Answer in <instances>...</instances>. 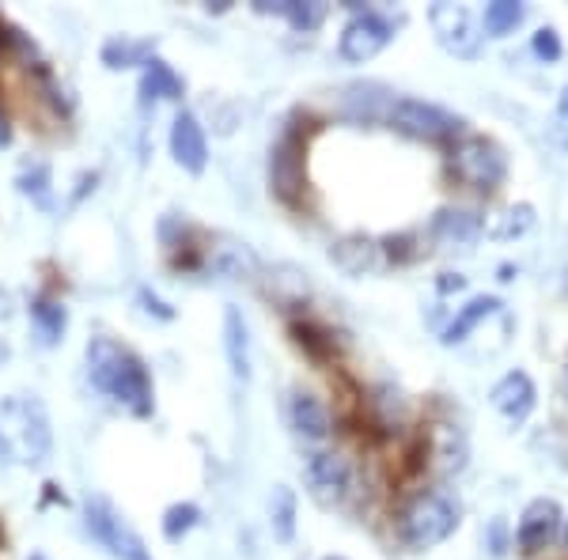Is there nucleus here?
I'll return each mask as SVG.
<instances>
[{
	"instance_id": "1",
	"label": "nucleus",
	"mask_w": 568,
	"mask_h": 560,
	"mask_svg": "<svg viewBox=\"0 0 568 560\" xmlns=\"http://www.w3.org/2000/svg\"><path fill=\"white\" fill-rule=\"evenodd\" d=\"M84 356H88L91 383H95L106 398L125 406L133 417H152V409H155L152 375L133 348H125L122 342H114V337H91Z\"/></svg>"
},
{
	"instance_id": "2",
	"label": "nucleus",
	"mask_w": 568,
	"mask_h": 560,
	"mask_svg": "<svg viewBox=\"0 0 568 560\" xmlns=\"http://www.w3.org/2000/svg\"><path fill=\"white\" fill-rule=\"evenodd\" d=\"M0 431H4L12 455L23 462H45L53 451L50 413L34 394H12L0 401Z\"/></svg>"
},
{
	"instance_id": "3",
	"label": "nucleus",
	"mask_w": 568,
	"mask_h": 560,
	"mask_svg": "<svg viewBox=\"0 0 568 560\" xmlns=\"http://www.w3.org/2000/svg\"><path fill=\"white\" fill-rule=\"evenodd\" d=\"M455 527H459V508L444 492H417L398 516V538L417 553L447 541L455 534Z\"/></svg>"
},
{
	"instance_id": "4",
	"label": "nucleus",
	"mask_w": 568,
	"mask_h": 560,
	"mask_svg": "<svg viewBox=\"0 0 568 560\" xmlns=\"http://www.w3.org/2000/svg\"><path fill=\"white\" fill-rule=\"evenodd\" d=\"M452 174L470 190H481V194H493V190L504 186L508 179V152L500 149L493 136H478V133H463L459 141L452 144Z\"/></svg>"
},
{
	"instance_id": "5",
	"label": "nucleus",
	"mask_w": 568,
	"mask_h": 560,
	"mask_svg": "<svg viewBox=\"0 0 568 560\" xmlns=\"http://www.w3.org/2000/svg\"><path fill=\"white\" fill-rule=\"evenodd\" d=\"M387 125L414 141H428V144H455L463 136V122L452 114V110L425 103V99H394L387 110Z\"/></svg>"
},
{
	"instance_id": "6",
	"label": "nucleus",
	"mask_w": 568,
	"mask_h": 560,
	"mask_svg": "<svg viewBox=\"0 0 568 560\" xmlns=\"http://www.w3.org/2000/svg\"><path fill=\"white\" fill-rule=\"evenodd\" d=\"M84 527L114 560H152V549L144 546V538L136 534L130 519L110 500H103V496H88L84 500Z\"/></svg>"
},
{
	"instance_id": "7",
	"label": "nucleus",
	"mask_w": 568,
	"mask_h": 560,
	"mask_svg": "<svg viewBox=\"0 0 568 560\" xmlns=\"http://www.w3.org/2000/svg\"><path fill=\"white\" fill-rule=\"evenodd\" d=\"M428 23H433L436 42L444 45L452 58H459V61L481 58L485 31H481V20H478V12H474V8H466V4H433V8H428Z\"/></svg>"
},
{
	"instance_id": "8",
	"label": "nucleus",
	"mask_w": 568,
	"mask_h": 560,
	"mask_svg": "<svg viewBox=\"0 0 568 560\" xmlns=\"http://www.w3.org/2000/svg\"><path fill=\"white\" fill-rule=\"evenodd\" d=\"M270 186L284 205L296 208L307 190V163H304V133L300 125H284L270 152Z\"/></svg>"
},
{
	"instance_id": "9",
	"label": "nucleus",
	"mask_w": 568,
	"mask_h": 560,
	"mask_svg": "<svg viewBox=\"0 0 568 560\" xmlns=\"http://www.w3.org/2000/svg\"><path fill=\"white\" fill-rule=\"evenodd\" d=\"M304 485L318 508H342L353 492V470L342 455L315 451L304 458Z\"/></svg>"
},
{
	"instance_id": "10",
	"label": "nucleus",
	"mask_w": 568,
	"mask_h": 560,
	"mask_svg": "<svg viewBox=\"0 0 568 560\" xmlns=\"http://www.w3.org/2000/svg\"><path fill=\"white\" fill-rule=\"evenodd\" d=\"M394 39V23L387 16L379 12H356L349 23H345L342 39H337V53H342L349 65H364V61H372L375 53H383Z\"/></svg>"
},
{
	"instance_id": "11",
	"label": "nucleus",
	"mask_w": 568,
	"mask_h": 560,
	"mask_svg": "<svg viewBox=\"0 0 568 560\" xmlns=\"http://www.w3.org/2000/svg\"><path fill=\"white\" fill-rule=\"evenodd\" d=\"M561 503L549 500V496H538V500H530L524 508V516H519V527H516V541L519 549H524L527 557L542 553V549L554 546L557 538H561Z\"/></svg>"
},
{
	"instance_id": "12",
	"label": "nucleus",
	"mask_w": 568,
	"mask_h": 560,
	"mask_svg": "<svg viewBox=\"0 0 568 560\" xmlns=\"http://www.w3.org/2000/svg\"><path fill=\"white\" fill-rule=\"evenodd\" d=\"M171 155H175V163L182 171L190 174H201L209 167V141H205V130H201V122L190 110H182L175 118V125H171Z\"/></svg>"
},
{
	"instance_id": "13",
	"label": "nucleus",
	"mask_w": 568,
	"mask_h": 560,
	"mask_svg": "<svg viewBox=\"0 0 568 560\" xmlns=\"http://www.w3.org/2000/svg\"><path fill=\"white\" fill-rule=\"evenodd\" d=\"M329 262L349 277H372L383 269V246L368 235H342L329 246Z\"/></svg>"
},
{
	"instance_id": "14",
	"label": "nucleus",
	"mask_w": 568,
	"mask_h": 560,
	"mask_svg": "<svg viewBox=\"0 0 568 560\" xmlns=\"http://www.w3.org/2000/svg\"><path fill=\"white\" fill-rule=\"evenodd\" d=\"M489 398H493V409H497L504 420L519 425V420H527L530 413H535L538 390H535V379H530L527 371H508L497 387H493Z\"/></svg>"
},
{
	"instance_id": "15",
	"label": "nucleus",
	"mask_w": 568,
	"mask_h": 560,
	"mask_svg": "<svg viewBox=\"0 0 568 560\" xmlns=\"http://www.w3.org/2000/svg\"><path fill=\"white\" fill-rule=\"evenodd\" d=\"M288 425H292V431H296L300 439H307V444H323L329 431H334L329 409L307 390H296L288 398Z\"/></svg>"
},
{
	"instance_id": "16",
	"label": "nucleus",
	"mask_w": 568,
	"mask_h": 560,
	"mask_svg": "<svg viewBox=\"0 0 568 560\" xmlns=\"http://www.w3.org/2000/svg\"><path fill=\"white\" fill-rule=\"evenodd\" d=\"M485 232V220L474 208H439L433 220V238L444 246H470Z\"/></svg>"
},
{
	"instance_id": "17",
	"label": "nucleus",
	"mask_w": 568,
	"mask_h": 560,
	"mask_svg": "<svg viewBox=\"0 0 568 560\" xmlns=\"http://www.w3.org/2000/svg\"><path fill=\"white\" fill-rule=\"evenodd\" d=\"M224 353L227 364H232L235 379H251V329H246V318L240 315V307L224 310Z\"/></svg>"
},
{
	"instance_id": "18",
	"label": "nucleus",
	"mask_w": 568,
	"mask_h": 560,
	"mask_svg": "<svg viewBox=\"0 0 568 560\" xmlns=\"http://www.w3.org/2000/svg\"><path fill=\"white\" fill-rule=\"evenodd\" d=\"M254 8H258L262 16H281V20H288L296 31H315L329 12V4H323V0H258Z\"/></svg>"
},
{
	"instance_id": "19",
	"label": "nucleus",
	"mask_w": 568,
	"mask_h": 560,
	"mask_svg": "<svg viewBox=\"0 0 568 560\" xmlns=\"http://www.w3.org/2000/svg\"><path fill=\"white\" fill-rule=\"evenodd\" d=\"M428 455H433V470L459 474L466 466V439L452 425H436L428 431Z\"/></svg>"
},
{
	"instance_id": "20",
	"label": "nucleus",
	"mask_w": 568,
	"mask_h": 560,
	"mask_svg": "<svg viewBox=\"0 0 568 560\" xmlns=\"http://www.w3.org/2000/svg\"><path fill=\"white\" fill-rule=\"evenodd\" d=\"M213 269L224 273V277H235V281H251V277H258L262 262L246 243L227 238L224 246H213Z\"/></svg>"
},
{
	"instance_id": "21",
	"label": "nucleus",
	"mask_w": 568,
	"mask_h": 560,
	"mask_svg": "<svg viewBox=\"0 0 568 560\" xmlns=\"http://www.w3.org/2000/svg\"><path fill=\"white\" fill-rule=\"evenodd\" d=\"M497 310H500L497 296H474L466 307H459V315L452 318V326L444 329V345H463L466 337H470L489 315H497Z\"/></svg>"
},
{
	"instance_id": "22",
	"label": "nucleus",
	"mask_w": 568,
	"mask_h": 560,
	"mask_svg": "<svg viewBox=\"0 0 568 560\" xmlns=\"http://www.w3.org/2000/svg\"><path fill=\"white\" fill-rule=\"evenodd\" d=\"M394 103V95H387L375 84H356L345 91V110L356 118V122H387V110Z\"/></svg>"
},
{
	"instance_id": "23",
	"label": "nucleus",
	"mask_w": 568,
	"mask_h": 560,
	"mask_svg": "<svg viewBox=\"0 0 568 560\" xmlns=\"http://www.w3.org/2000/svg\"><path fill=\"white\" fill-rule=\"evenodd\" d=\"M141 99L144 103H160V99H182V77L168 61L152 58L144 65V77H141Z\"/></svg>"
},
{
	"instance_id": "24",
	"label": "nucleus",
	"mask_w": 568,
	"mask_h": 560,
	"mask_svg": "<svg viewBox=\"0 0 568 560\" xmlns=\"http://www.w3.org/2000/svg\"><path fill=\"white\" fill-rule=\"evenodd\" d=\"M155 42L152 39H130V34H118L103 45V65L106 69H133V65H149Z\"/></svg>"
},
{
	"instance_id": "25",
	"label": "nucleus",
	"mask_w": 568,
	"mask_h": 560,
	"mask_svg": "<svg viewBox=\"0 0 568 560\" xmlns=\"http://www.w3.org/2000/svg\"><path fill=\"white\" fill-rule=\"evenodd\" d=\"M31 318H34V326H39V334H42L45 345H58L61 337H65V329H69L65 303L53 299V296H39V299H34L31 303Z\"/></svg>"
},
{
	"instance_id": "26",
	"label": "nucleus",
	"mask_w": 568,
	"mask_h": 560,
	"mask_svg": "<svg viewBox=\"0 0 568 560\" xmlns=\"http://www.w3.org/2000/svg\"><path fill=\"white\" fill-rule=\"evenodd\" d=\"M530 224H535V208H530V205H511V208H504V213H497L489 224H485V235L508 243V238L527 235Z\"/></svg>"
},
{
	"instance_id": "27",
	"label": "nucleus",
	"mask_w": 568,
	"mask_h": 560,
	"mask_svg": "<svg viewBox=\"0 0 568 560\" xmlns=\"http://www.w3.org/2000/svg\"><path fill=\"white\" fill-rule=\"evenodd\" d=\"M524 4H516V0H493V4H485V16H481V31L493 34V39H500V34H511L519 23H524Z\"/></svg>"
},
{
	"instance_id": "28",
	"label": "nucleus",
	"mask_w": 568,
	"mask_h": 560,
	"mask_svg": "<svg viewBox=\"0 0 568 560\" xmlns=\"http://www.w3.org/2000/svg\"><path fill=\"white\" fill-rule=\"evenodd\" d=\"M270 511H273V534L281 541H292V534H296V496H292V489L277 485V489H273Z\"/></svg>"
},
{
	"instance_id": "29",
	"label": "nucleus",
	"mask_w": 568,
	"mask_h": 560,
	"mask_svg": "<svg viewBox=\"0 0 568 560\" xmlns=\"http://www.w3.org/2000/svg\"><path fill=\"white\" fill-rule=\"evenodd\" d=\"M201 522V508L197 503H171L163 511V538L168 541H182Z\"/></svg>"
},
{
	"instance_id": "30",
	"label": "nucleus",
	"mask_w": 568,
	"mask_h": 560,
	"mask_svg": "<svg viewBox=\"0 0 568 560\" xmlns=\"http://www.w3.org/2000/svg\"><path fill=\"white\" fill-rule=\"evenodd\" d=\"M20 194L23 197H31L34 205H42V208H50V167L45 163H27V167L20 171Z\"/></svg>"
},
{
	"instance_id": "31",
	"label": "nucleus",
	"mask_w": 568,
	"mask_h": 560,
	"mask_svg": "<svg viewBox=\"0 0 568 560\" xmlns=\"http://www.w3.org/2000/svg\"><path fill=\"white\" fill-rule=\"evenodd\" d=\"M535 53L542 61H557V58H561V39H557L554 27H542V31L535 34Z\"/></svg>"
},
{
	"instance_id": "32",
	"label": "nucleus",
	"mask_w": 568,
	"mask_h": 560,
	"mask_svg": "<svg viewBox=\"0 0 568 560\" xmlns=\"http://www.w3.org/2000/svg\"><path fill=\"white\" fill-rule=\"evenodd\" d=\"M136 299H141L144 315H155V318H163V323H171V318H175V310H171L168 303H163L160 296H155L152 288H141V292H136Z\"/></svg>"
},
{
	"instance_id": "33",
	"label": "nucleus",
	"mask_w": 568,
	"mask_h": 560,
	"mask_svg": "<svg viewBox=\"0 0 568 560\" xmlns=\"http://www.w3.org/2000/svg\"><path fill=\"white\" fill-rule=\"evenodd\" d=\"M459 292V288H466V277H459V273H444V281H439V292Z\"/></svg>"
},
{
	"instance_id": "34",
	"label": "nucleus",
	"mask_w": 568,
	"mask_h": 560,
	"mask_svg": "<svg viewBox=\"0 0 568 560\" xmlns=\"http://www.w3.org/2000/svg\"><path fill=\"white\" fill-rule=\"evenodd\" d=\"M8 141H12V125H8V118L0 114V149H4Z\"/></svg>"
},
{
	"instance_id": "35",
	"label": "nucleus",
	"mask_w": 568,
	"mask_h": 560,
	"mask_svg": "<svg viewBox=\"0 0 568 560\" xmlns=\"http://www.w3.org/2000/svg\"><path fill=\"white\" fill-rule=\"evenodd\" d=\"M12 447H8V439H4V431H0V462H12Z\"/></svg>"
},
{
	"instance_id": "36",
	"label": "nucleus",
	"mask_w": 568,
	"mask_h": 560,
	"mask_svg": "<svg viewBox=\"0 0 568 560\" xmlns=\"http://www.w3.org/2000/svg\"><path fill=\"white\" fill-rule=\"evenodd\" d=\"M557 110H561V118H565V122H568V88L561 91V103H557Z\"/></svg>"
},
{
	"instance_id": "37",
	"label": "nucleus",
	"mask_w": 568,
	"mask_h": 560,
	"mask_svg": "<svg viewBox=\"0 0 568 560\" xmlns=\"http://www.w3.org/2000/svg\"><path fill=\"white\" fill-rule=\"evenodd\" d=\"M0 318H8V292H0Z\"/></svg>"
},
{
	"instance_id": "38",
	"label": "nucleus",
	"mask_w": 568,
	"mask_h": 560,
	"mask_svg": "<svg viewBox=\"0 0 568 560\" xmlns=\"http://www.w3.org/2000/svg\"><path fill=\"white\" fill-rule=\"evenodd\" d=\"M561 541H565V549H568V519H565V527H561Z\"/></svg>"
},
{
	"instance_id": "39",
	"label": "nucleus",
	"mask_w": 568,
	"mask_h": 560,
	"mask_svg": "<svg viewBox=\"0 0 568 560\" xmlns=\"http://www.w3.org/2000/svg\"><path fill=\"white\" fill-rule=\"evenodd\" d=\"M4 39H8V34H4V27H0V45H4Z\"/></svg>"
},
{
	"instance_id": "40",
	"label": "nucleus",
	"mask_w": 568,
	"mask_h": 560,
	"mask_svg": "<svg viewBox=\"0 0 568 560\" xmlns=\"http://www.w3.org/2000/svg\"><path fill=\"white\" fill-rule=\"evenodd\" d=\"M31 560H45V557H42V553H34V557H31Z\"/></svg>"
},
{
	"instance_id": "41",
	"label": "nucleus",
	"mask_w": 568,
	"mask_h": 560,
	"mask_svg": "<svg viewBox=\"0 0 568 560\" xmlns=\"http://www.w3.org/2000/svg\"><path fill=\"white\" fill-rule=\"evenodd\" d=\"M326 560H345V557H326Z\"/></svg>"
},
{
	"instance_id": "42",
	"label": "nucleus",
	"mask_w": 568,
	"mask_h": 560,
	"mask_svg": "<svg viewBox=\"0 0 568 560\" xmlns=\"http://www.w3.org/2000/svg\"><path fill=\"white\" fill-rule=\"evenodd\" d=\"M0 541H4V534H0Z\"/></svg>"
}]
</instances>
